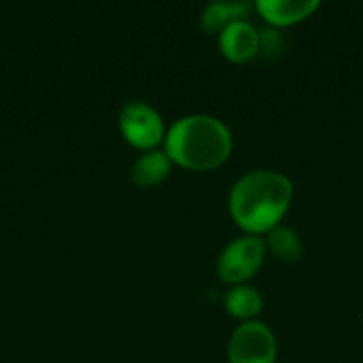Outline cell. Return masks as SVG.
Masks as SVG:
<instances>
[{"mask_svg":"<svg viewBox=\"0 0 363 363\" xmlns=\"http://www.w3.org/2000/svg\"><path fill=\"white\" fill-rule=\"evenodd\" d=\"M294 198L291 181L277 170H253L240 177L230 191V213L251 232H270L279 225Z\"/></svg>","mask_w":363,"mask_h":363,"instance_id":"cell-1","label":"cell"},{"mask_svg":"<svg viewBox=\"0 0 363 363\" xmlns=\"http://www.w3.org/2000/svg\"><path fill=\"white\" fill-rule=\"evenodd\" d=\"M230 128L206 113L181 117L170 125L166 136L168 157L191 170H213L230 157Z\"/></svg>","mask_w":363,"mask_h":363,"instance_id":"cell-2","label":"cell"},{"mask_svg":"<svg viewBox=\"0 0 363 363\" xmlns=\"http://www.w3.org/2000/svg\"><path fill=\"white\" fill-rule=\"evenodd\" d=\"M230 363H274L277 340L272 330L262 321L238 325L228 345Z\"/></svg>","mask_w":363,"mask_h":363,"instance_id":"cell-3","label":"cell"},{"mask_svg":"<svg viewBox=\"0 0 363 363\" xmlns=\"http://www.w3.org/2000/svg\"><path fill=\"white\" fill-rule=\"evenodd\" d=\"M266 255V245L257 234H247L232 240L223 253L219 255L217 270L219 277L228 283H242L245 279L253 277L262 266Z\"/></svg>","mask_w":363,"mask_h":363,"instance_id":"cell-4","label":"cell"},{"mask_svg":"<svg viewBox=\"0 0 363 363\" xmlns=\"http://www.w3.org/2000/svg\"><path fill=\"white\" fill-rule=\"evenodd\" d=\"M119 128L125 140L138 149H153L164 138L162 115L143 100H132L121 108Z\"/></svg>","mask_w":363,"mask_h":363,"instance_id":"cell-5","label":"cell"},{"mask_svg":"<svg viewBox=\"0 0 363 363\" xmlns=\"http://www.w3.org/2000/svg\"><path fill=\"white\" fill-rule=\"evenodd\" d=\"M259 43H262L259 32L247 19H236L228 23L219 34V47L223 55L234 62L251 60L259 51Z\"/></svg>","mask_w":363,"mask_h":363,"instance_id":"cell-6","label":"cell"},{"mask_svg":"<svg viewBox=\"0 0 363 363\" xmlns=\"http://www.w3.org/2000/svg\"><path fill=\"white\" fill-rule=\"evenodd\" d=\"M255 6L262 13V17H266L270 23L287 26L308 17L319 6V2L317 0H257Z\"/></svg>","mask_w":363,"mask_h":363,"instance_id":"cell-7","label":"cell"},{"mask_svg":"<svg viewBox=\"0 0 363 363\" xmlns=\"http://www.w3.org/2000/svg\"><path fill=\"white\" fill-rule=\"evenodd\" d=\"M170 172V157L166 151L149 149L132 166V181L140 187H151L162 183Z\"/></svg>","mask_w":363,"mask_h":363,"instance_id":"cell-8","label":"cell"},{"mask_svg":"<svg viewBox=\"0 0 363 363\" xmlns=\"http://www.w3.org/2000/svg\"><path fill=\"white\" fill-rule=\"evenodd\" d=\"M251 4L249 2H240V0H221V2H213L204 9L202 13V28L204 32L213 34V32H221L228 23L242 19L245 13H249Z\"/></svg>","mask_w":363,"mask_h":363,"instance_id":"cell-9","label":"cell"},{"mask_svg":"<svg viewBox=\"0 0 363 363\" xmlns=\"http://www.w3.org/2000/svg\"><path fill=\"white\" fill-rule=\"evenodd\" d=\"M268 245L272 253L285 262H298L304 255V242L300 234L285 225H277L268 232Z\"/></svg>","mask_w":363,"mask_h":363,"instance_id":"cell-10","label":"cell"},{"mask_svg":"<svg viewBox=\"0 0 363 363\" xmlns=\"http://www.w3.org/2000/svg\"><path fill=\"white\" fill-rule=\"evenodd\" d=\"M262 306H264V298L259 296V291L247 285H238L230 289V294L225 296V308L240 319H249L257 315Z\"/></svg>","mask_w":363,"mask_h":363,"instance_id":"cell-11","label":"cell"}]
</instances>
